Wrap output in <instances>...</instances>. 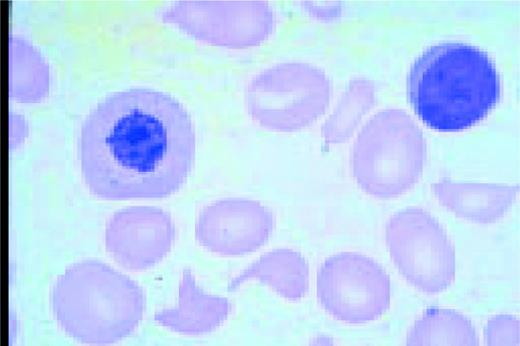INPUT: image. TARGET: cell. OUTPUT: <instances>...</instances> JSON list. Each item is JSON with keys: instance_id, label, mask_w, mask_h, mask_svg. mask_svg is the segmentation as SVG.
Listing matches in <instances>:
<instances>
[{"instance_id": "30bf717a", "label": "cell", "mask_w": 520, "mask_h": 346, "mask_svg": "<svg viewBox=\"0 0 520 346\" xmlns=\"http://www.w3.org/2000/svg\"><path fill=\"white\" fill-rule=\"evenodd\" d=\"M175 237L171 221L162 213H154L148 223L132 233L108 234L106 248L112 257L131 271L145 270L171 250Z\"/></svg>"}, {"instance_id": "8992f818", "label": "cell", "mask_w": 520, "mask_h": 346, "mask_svg": "<svg viewBox=\"0 0 520 346\" xmlns=\"http://www.w3.org/2000/svg\"><path fill=\"white\" fill-rule=\"evenodd\" d=\"M272 229L271 213L258 202L228 200L201 216L196 238L210 252L240 256L259 249L269 239Z\"/></svg>"}, {"instance_id": "4fadbf2b", "label": "cell", "mask_w": 520, "mask_h": 346, "mask_svg": "<svg viewBox=\"0 0 520 346\" xmlns=\"http://www.w3.org/2000/svg\"><path fill=\"white\" fill-rule=\"evenodd\" d=\"M519 320L510 315H498L491 318L484 329L488 345H519Z\"/></svg>"}, {"instance_id": "52a82bcc", "label": "cell", "mask_w": 520, "mask_h": 346, "mask_svg": "<svg viewBox=\"0 0 520 346\" xmlns=\"http://www.w3.org/2000/svg\"><path fill=\"white\" fill-rule=\"evenodd\" d=\"M398 137V136H397ZM397 137L369 129L355 149L354 167L358 180L375 192H387L410 179L416 169L418 151Z\"/></svg>"}, {"instance_id": "7c38bea8", "label": "cell", "mask_w": 520, "mask_h": 346, "mask_svg": "<svg viewBox=\"0 0 520 346\" xmlns=\"http://www.w3.org/2000/svg\"><path fill=\"white\" fill-rule=\"evenodd\" d=\"M448 204L465 215L478 220H491L507 204L508 194L504 190H459L450 187L441 190Z\"/></svg>"}, {"instance_id": "8fae6325", "label": "cell", "mask_w": 520, "mask_h": 346, "mask_svg": "<svg viewBox=\"0 0 520 346\" xmlns=\"http://www.w3.org/2000/svg\"><path fill=\"white\" fill-rule=\"evenodd\" d=\"M472 322L463 314L439 307L427 309L409 330L407 345H478Z\"/></svg>"}, {"instance_id": "7a4b0ae2", "label": "cell", "mask_w": 520, "mask_h": 346, "mask_svg": "<svg viewBox=\"0 0 520 346\" xmlns=\"http://www.w3.org/2000/svg\"><path fill=\"white\" fill-rule=\"evenodd\" d=\"M407 96L428 127L457 132L475 125L496 106L501 96L500 75L479 47L441 42L414 60L407 75Z\"/></svg>"}, {"instance_id": "277c9868", "label": "cell", "mask_w": 520, "mask_h": 346, "mask_svg": "<svg viewBox=\"0 0 520 346\" xmlns=\"http://www.w3.org/2000/svg\"><path fill=\"white\" fill-rule=\"evenodd\" d=\"M317 297L335 319L364 324L389 308L390 279L371 258L354 252L338 253L326 259L318 271Z\"/></svg>"}, {"instance_id": "9c48e42d", "label": "cell", "mask_w": 520, "mask_h": 346, "mask_svg": "<svg viewBox=\"0 0 520 346\" xmlns=\"http://www.w3.org/2000/svg\"><path fill=\"white\" fill-rule=\"evenodd\" d=\"M249 281H259L290 301L303 298L309 288V266L291 249H275L263 254L234 277L228 289L235 291Z\"/></svg>"}, {"instance_id": "6da1fadb", "label": "cell", "mask_w": 520, "mask_h": 346, "mask_svg": "<svg viewBox=\"0 0 520 346\" xmlns=\"http://www.w3.org/2000/svg\"><path fill=\"white\" fill-rule=\"evenodd\" d=\"M195 152L188 111L170 94L150 88L106 96L85 117L78 139L86 186L111 201L173 194L186 181Z\"/></svg>"}, {"instance_id": "3957f363", "label": "cell", "mask_w": 520, "mask_h": 346, "mask_svg": "<svg viewBox=\"0 0 520 346\" xmlns=\"http://www.w3.org/2000/svg\"><path fill=\"white\" fill-rule=\"evenodd\" d=\"M52 311L62 329L85 344L115 343L138 326L145 309L141 287L96 260L75 263L52 288Z\"/></svg>"}, {"instance_id": "5b68a950", "label": "cell", "mask_w": 520, "mask_h": 346, "mask_svg": "<svg viewBox=\"0 0 520 346\" xmlns=\"http://www.w3.org/2000/svg\"><path fill=\"white\" fill-rule=\"evenodd\" d=\"M387 247L398 271L418 290L436 294L454 281V247L443 229L427 217L406 214L392 221Z\"/></svg>"}, {"instance_id": "ba28073f", "label": "cell", "mask_w": 520, "mask_h": 346, "mask_svg": "<svg viewBox=\"0 0 520 346\" xmlns=\"http://www.w3.org/2000/svg\"><path fill=\"white\" fill-rule=\"evenodd\" d=\"M232 306L220 296L205 293L190 270L183 272L179 299L173 308L155 315V320L183 334H203L219 327L229 316Z\"/></svg>"}]
</instances>
